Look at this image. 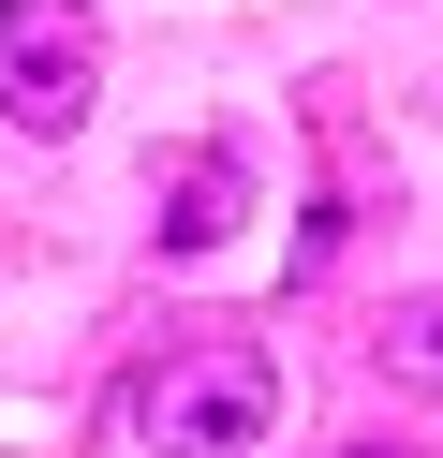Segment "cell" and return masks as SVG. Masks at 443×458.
<instances>
[{
	"label": "cell",
	"mask_w": 443,
	"mask_h": 458,
	"mask_svg": "<svg viewBox=\"0 0 443 458\" xmlns=\"http://www.w3.org/2000/svg\"><path fill=\"white\" fill-rule=\"evenodd\" d=\"M133 428H148V458H251L281 428V355L251 326H177L133 385Z\"/></svg>",
	"instance_id": "cell-1"
},
{
	"label": "cell",
	"mask_w": 443,
	"mask_h": 458,
	"mask_svg": "<svg viewBox=\"0 0 443 458\" xmlns=\"http://www.w3.org/2000/svg\"><path fill=\"white\" fill-rule=\"evenodd\" d=\"M104 104V15L89 0H0V119L15 133H89Z\"/></svg>",
	"instance_id": "cell-2"
},
{
	"label": "cell",
	"mask_w": 443,
	"mask_h": 458,
	"mask_svg": "<svg viewBox=\"0 0 443 458\" xmlns=\"http://www.w3.org/2000/svg\"><path fill=\"white\" fill-rule=\"evenodd\" d=\"M236 208H251V163L236 148H192L163 178V251H207V237H236Z\"/></svg>",
	"instance_id": "cell-3"
},
{
	"label": "cell",
	"mask_w": 443,
	"mask_h": 458,
	"mask_svg": "<svg viewBox=\"0 0 443 458\" xmlns=\"http://www.w3.org/2000/svg\"><path fill=\"white\" fill-rule=\"evenodd\" d=\"M370 369H384L399 399H443V281H429V296H399V310L370 326Z\"/></svg>",
	"instance_id": "cell-4"
},
{
	"label": "cell",
	"mask_w": 443,
	"mask_h": 458,
	"mask_svg": "<svg viewBox=\"0 0 443 458\" xmlns=\"http://www.w3.org/2000/svg\"><path fill=\"white\" fill-rule=\"evenodd\" d=\"M354 458H399V444H354Z\"/></svg>",
	"instance_id": "cell-5"
}]
</instances>
